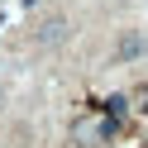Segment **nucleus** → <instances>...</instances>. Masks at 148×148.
Returning a JSON list of instances; mask_svg holds the SVG:
<instances>
[{"label":"nucleus","instance_id":"f03ea898","mask_svg":"<svg viewBox=\"0 0 148 148\" xmlns=\"http://www.w3.org/2000/svg\"><path fill=\"white\" fill-rule=\"evenodd\" d=\"M67 34H72V19H67V14H48V19L34 24V48H58Z\"/></svg>","mask_w":148,"mask_h":148},{"label":"nucleus","instance_id":"20e7f679","mask_svg":"<svg viewBox=\"0 0 148 148\" xmlns=\"http://www.w3.org/2000/svg\"><path fill=\"white\" fill-rule=\"evenodd\" d=\"M0 100H5V91H0Z\"/></svg>","mask_w":148,"mask_h":148},{"label":"nucleus","instance_id":"7ed1b4c3","mask_svg":"<svg viewBox=\"0 0 148 148\" xmlns=\"http://www.w3.org/2000/svg\"><path fill=\"white\" fill-rule=\"evenodd\" d=\"M138 53H143V34L124 29V34H119V43H115V58H119V62H134Z\"/></svg>","mask_w":148,"mask_h":148},{"label":"nucleus","instance_id":"f257e3e1","mask_svg":"<svg viewBox=\"0 0 148 148\" xmlns=\"http://www.w3.org/2000/svg\"><path fill=\"white\" fill-rule=\"evenodd\" d=\"M110 119L105 115H77L72 119V143L77 148H110Z\"/></svg>","mask_w":148,"mask_h":148}]
</instances>
